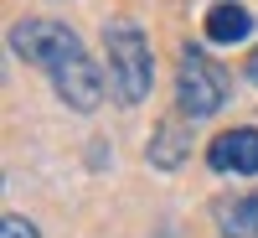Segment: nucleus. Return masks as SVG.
<instances>
[{"label":"nucleus","mask_w":258,"mask_h":238,"mask_svg":"<svg viewBox=\"0 0 258 238\" xmlns=\"http://www.w3.org/2000/svg\"><path fill=\"white\" fill-rule=\"evenodd\" d=\"M11 52L47 73L52 93L73 114H93L103 104V73H98V62L88 57V47H83V36L73 26L47 21V16H21L11 26Z\"/></svg>","instance_id":"1"},{"label":"nucleus","mask_w":258,"mask_h":238,"mask_svg":"<svg viewBox=\"0 0 258 238\" xmlns=\"http://www.w3.org/2000/svg\"><path fill=\"white\" fill-rule=\"evenodd\" d=\"M103 57H109V83L119 104H145L150 83H155V57H150V36L140 31L135 16H109L103 21Z\"/></svg>","instance_id":"2"},{"label":"nucleus","mask_w":258,"mask_h":238,"mask_svg":"<svg viewBox=\"0 0 258 238\" xmlns=\"http://www.w3.org/2000/svg\"><path fill=\"white\" fill-rule=\"evenodd\" d=\"M222 104H227V73H222V62H212L202 47H186L181 68H176V109L197 124V119H212Z\"/></svg>","instance_id":"3"},{"label":"nucleus","mask_w":258,"mask_h":238,"mask_svg":"<svg viewBox=\"0 0 258 238\" xmlns=\"http://www.w3.org/2000/svg\"><path fill=\"white\" fill-rule=\"evenodd\" d=\"M207 166L217 176H258V129L238 124L207 145Z\"/></svg>","instance_id":"4"},{"label":"nucleus","mask_w":258,"mask_h":238,"mask_svg":"<svg viewBox=\"0 0 258 238\" xmlns=\"http://www.w3.org/2000/svg\"><path fill=\"white\" fill-rule=\"evenodd\" d=\"M212 223L222 238H258V192L248 197H217L212 202Z\"/></svg>","instance_id":"5"},{"label":"nucleus","mask_w":258,"mask_h":238,"mask_svg":"<svg viewBox=\"0 0 258 238\" xmlns=\"http://www.w3.org/2000/svg\"><path fill=\"white\" fill-rule=\"evenodd\" d=\"M145 156H150V166H155V171H176V166L191 156V129H186L181 119H165V124L155 129V140H150Z\"/></svg>","instance_id":"6"},{"label":"nucleus","mask_w":258,"mask_h":238,"mask_svg":"<svg viewBox=\"0 0 258 238\" xmlns=\"http://www.w3.org/2000/svg\"><path fill=\"white\" fill-rule=\"evenodd\" d=\"M248 31H253V16L243 6H232V0L207 11V41H217V47H232V41H243Z\"/></svg>","instance_id":"7"},{"label":"nucleus","mask_w":258,"mask_h":238,"mask_svg":"<svg viewBox=\"0 0 258 238\" xmlns=\"http://www.w3.org/2000/svg\"><path fill=\"white\" fill-rule=\"evenodd\" d=\"M0 238H41V233H36V223H31V218H21V212H11V218L0 223Z\"/></svg>","instance_id":"8"},{"label":"nucleus","mask_w":258,"mask_h":238,"mask_svg":"<svg viewBox=\"0 0 258 238\" xmlns=\"http://www.w3.org/2000/svg\"><path fill=\"white\" fill-rule=\"evenodd\" d=\"M243 73H248V83H253V88H258V47H253V57L243 62Z\"/></svg>","instance_id":"9"}]
</instances>
